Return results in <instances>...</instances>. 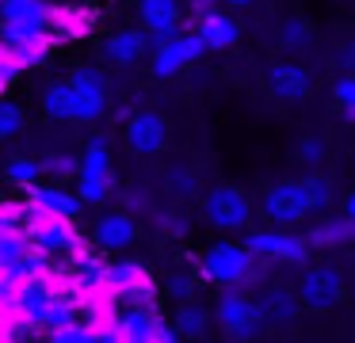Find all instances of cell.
Instances as JSON below:
<instances>
[{"instance_id":"1","label":"cell","mask_w":355,"mask_h":343,"mask_svg":"<svg viewBox=\"0 0 355 343\" xmlns=\"http://www.w3.org/2000/svg\"><path fill=\"white\" fill-rule=\"evenodd\" d=\"M199 271L207 282H218V286H248V282H260L263 267L245 252V244L218 240L202 252Z\"/></svg>"},{"instance_id":"2","label":"cell","mask_w":355,"mask_h":343,"mask_svg":"<svg viewBox=\"0 0 355 343\" xmlns=\"http://www.w3.org/2000/svg\"><path fill=\"white\" fill-rule=\"evenodd\" d=\"M115 191V168H111V145L107 137H92L77 168V198L85 206H103Z\"/></svg>"},{"instance_id":"3","label":"cell","mask_w":355,"mask_h":343,"mask_svg":"<svg viewBox=\"0 0 355 343\" xmlns=\"http://www.w3.org/2000/svg\"><path fill=\"white\" fill-rule=\"evenodd\" d=\"M241 244H245V252L256 263H283V267H306L309 263L306 236L286 233V229H256Z\"/></svg>"},{"instance_id":"4","label":"cell","mask_w":355,"mask_h":343,"mask_svg":"<svg viewBox=\"0 0 355 343\" xmlns=\"http://www.w3.org/2000/svg\"><path fill=\"white\" fill-rule=\"evenodd\" d=\"M214 320L230 335V343H248L263 328L256 301L245 294V286H222V297L214 301Z\"/></svg>"},{"instance_id":"5","label":"cell","mask_w":355,"mask_h":343,"mask_svg":"<svg viewBox=\"0 0 355 343\" xmlns=\"http://www.w3.org/2000/svg\"><path fill=\"white\" fill-rule=\"evenodd\" d=\"M298 305L309 313H332L347 294V282H344V271L329 263H317V267H306L302 271V282H298Z\"/></svg>"},{"instance_id":"6","label":"cell","mask_w":355,"mask_h":343,"mask_svg":"<svg viewBox=\"0 0 355 343\" xmlns=\"http://www.w3.org/2000/svg\"><path fill=\"white\" fill-rule=\"evenodd\" d=\"M202 218H207V225L222 229V233H237V229H245L252 221V202H248V195L241 187L218 183L202 198Z\"/></svg>"},{"instance_id":"7","label":"cell","mask_w":355,"mask_h":343,"mask_svg":"<svg viewBox=\"0 0 355 343\" xmlns=\"http://www.w3.org/2000/svg\"><path fill=\"white\" fill-rule=\"evenodd\" d=\"M202 53H207L202 38L195 35V30L180 27L168 42H161V46H153V50H149V73H153L157 80H172V76H180L187 65L202 61Z\"/></svg>"},{"instance_id":"8","label":"cell","mask_w":355,"mask_h":343,"mask_svg":"<svg viewBox=\"0 0 355 343\" xmlns=\"http://www.w3.org/2000/svg\"><path fill=\"white\" fill-rule=\"evenodd\" d=\"M24 236H27V248L46 252L50 259H54V256H77L80 248H88V240L77 233V229H73V221H65V218L27 221Z\"/></svg>"},{"instance_id":"9","label":"cell","mask_w":355,"mask_h":343,"mask_svg":"<svg viewBox=\"0 0 355 343\" xmlns=\"http://www.w3.org/2000/svg\"><path fill=\"white\" fill-rule=\"evenodd\" d=\"M0 50L8 53L19 69H39L46 65L50 50H54V38L46 30H35V27H19V23H0Z\"/></svg>"},{"instance_id":"10","label":"cell","mask_w":355,"mask_h":343,"mask_svg":"<svg viewBox=\"0 0 355 343\" xmlns=\"http://www.w3.org/2000/svg\"><path fill=\"white\" fill-rule=\"evenodd\" d=\"M260 206H263V218H268L271 225H279V229L302 225V221L313 213L302 179H283V183H275V187H268V195H263Z\"/></svg>"},{"instance_id":"11","label":"cell","mask_w":355,"mask_h":343,"mask_svg":"<svg viewBox=\"0 0 355 343\" xmlns=\"http://www.w3.org/2000/svg\"><path fill=\"white\" fill-rule=\"evenodd\" d=\"M73 88V122H96L107 114V76L96 69H77L69 76Z\"/></svg>"},{"instance_id":"12","label":"cell","mask_w":355,"mask_h":343,"mask_svg":"<svg viewBox=\"0 0 355 343\" xmlns=\"http://www.w3.org/2000/svg\"><path fill=\"white\" fill-rule=\"evenodd\" d=\"M96 4H80V0H54V12H50V38L54 46L62 42H77L88 38L96 30Z\"/></svg>"},{"instance_id":"13","label":"cell","mask_w":355,"mask_h":343,"mask_svg":"<svg viewBox=\"0 0 355 343\" xmlns=\"http://www.w3.org/2000/svg\"><path fill=\"white\" fill-rule=\"evenodd\" d=\"M313 69L302 61H275L268 69V91L279 103H306L313 96Z\"/></svg>"},{"instance_id":"14","label":"cell","mask_w":355,"mask_h":343,"mask_svg":"<svg viewBox=\"0 0 355 343\" xmlns=\"http://www.w3.org/2000/svg\"><path fill=\"white\" fill-rule=\"evenodd\" d=\"M126 145L138 157H157L168 145V122L161 111H134L126 118Z\"/></svg>"},{"instance_id":"15","label":"cell","mask_w":355,"mask_h":343,"mask_svg":"<svg viewBox=\"0 0 355 343\" xmlns=\"http://www.w3.org/2000/svg\"><path fill=\"white\" fill-rule=\"evenodd\" d=\"M180 15H184L180 0H138V19H141V27H146L149 50L161 46V42H168V38L176 35Z\"/></svg>"},{"instance_id":"16","label":"cell","mask_w":355,"mask_h":343,"mask_svg":"<svg viewBox=\"0 0 355 343\" xmlns=\"http://www.w3.org/2000/svg\"><path fill=\"white\" fill-rule=\"evenodd\" d=\"M191 30L202 38V46L214 50V53L233 50V46L241 42V23H237V15L225 12V8H210V12H202Z\"/></svg>"},{"instance_id":"17","label":"cell","mask_w":355,"mask_h":343,"mask_svg":"<svg viewBox=\"0 0 355 343\" xmlns=\"http://www.w3.org/2000/svg\"><path fill=\"white\" fill-rule=\"evenodd\" d=\"M134 240H138V221H134L126 210L103 213V218L96 221V229H92V248L96 252H126Z\"/></svg>"},{"instance_id":"18","label":"cell","mask_w":355,"mask_h":343,"mask_svg":"<svg viewBox=\"0 0 355 343\" xmlns=\"http://www.w3.org/2000/svg\"><path fill=\"white\" fill-rule=\"evenodd\" d=\"M50 294H54V279L42 274V279H27L19 282L16 290V301H12V313L27 324L42 328V317H46V305H50Z\"/></svg>"},{"instance_id":"19","label":"cell","mask_w":355,"mask_h":343,"mask_svg":"<svg viewBox=\"0 0 355 343\" xmlns=\"http://www.w3.org/2000/svg\"><path fill=\"white\" fill-rule=\"evenodd\" d=\"M252 301H256V313H260V324H268V328H291L302 313L298 294H294V290H283V286L263 290Z\"/></svg>"},{"instance_id":"20","label":"cell","mask_w":355,"mask_h":343,"mask_svg":"<svg viewBox=\"0 0 355 343\" xmlns=\"http://www.w3.org/2000/svg\"><path fill=\"white\" fill-rule=\"evenodd\" d=\"M27 191V202H35L46 218H65V221H77L85 213V202H80L73 191H62V187H50V183H31Z\"/></svg>"},{"instance_id":"21","label":"cell","mask_w":355,"mask_h":343,"mask_svg":"<svg viewBox=\"0 0 355 343\" xmlns=\"http://www.w3.org/2000/svg\"><path fill=\"white\" fill-rule=\"evenodd\" d=\"M50 12L54 0H0V23H19L50 35Z\"/></svg>"},{"instance_id":"22","label":"cell","mask_w":355,"mask_h":343,"mask_svg":"<svg viewBox=\"0 0 355 343\" xmlns=\"http://www.w3.org/2000/svg\"><path fill=\"white\" fill-rule=\"evenodd\" d=\"M103 53H107V61H115L119 69H130V65H138V61L149 53L146 30H134V27H123V30H115V35H111L107 42H103Z\"/></svg>"},{"instance_id":"23","label":"cell","mask_w":355,"mask_h":343,"mask_svg":"<svg viewBox=\"0 0 355 343\" xmlns=\"http://www.w3.org/2000/svg\"><path fill=\"white\" fill-rule=\"evenodd\" d=\"M355 240V225L344 218V213H336V218H321L317 225H309V233H306V244H309V252L313 248H344V244H352Z\"/></svg>"},{"instance_id":"24","label":"cell","mask_w":355,"mask_h":343,"mask_svg":"<svg viewBox=\"0 0 355 343\" xmlns=\"http://www.w3.org/2000/svg\"><path fill=\"white\" fill-rule=\"evenodd\" d=\"M313 38H317L313 23L302 19V15H286L283 27H279V46H283L286 53H302V50H309V46H313Z\"/></svg>"},{"instance_id":"25","label":"cell","mask_w":355,"mask_h":343,"mask_svg":"<svg viewBox=\"0 0 355 343\" xmlns=\"http://www.w3.org/2000/svg\"><path fill=\"white\" fill-rule=\"evenodd\" d=\"M42 114L50 122H73V88L69 80H58L42 91Z\"/></svg>"},{"instance_id":"26","label":"cell","mask_w":355,"mask_h":343,"mask_svg":"<svg viewBox=\"0 0 355 343\" xmlns=\"http://www.w3.org/2000/svg\"><path fill=\"white\" fill-rule=\"evenodd\" d=\"M172 328L180 332V340H199V335H207L210 328V313L202 309V305L195 301H184L176 313V320H172Z\"/></svg>"},{"instance_id":"27","label":"cell","mask_w":355,"mask_h":343,"mask_svg":"<svg viewBox=\"0 0 355 343\" xmlns=\"http://www.w3.org/2000/svg\"><path fill=\"white\" fill-rule=\"evenodd\" d=\"M24 252H27L24 229H0V274L12 271V267L24 259Z\"/></svg>"},{"instance_id":"28","label":"cell","mask_w":355,"mask_h":343,"mask_svg":"<svg viewBox=\"0 0 355 343\" xmlns=\"http://www.w3.org/2000/svg\"><path fill=\"white\" fill-rule=\"evenodd\" d=\"M329 91H332V103H336L340 118L355 122V73H340Z\"/></svg>"},{"instance_id":"29","label":"cell","mask_w":355,"mask_h":343,"mask_svg":"<svg viewBox=\"0 0 355 343\" xmlns=\"http://www.w3.org/2000/svg\"><path fill=\"white\" fill-rule=\"evenodd\" d=\"M4 175H8L16 187H31V183H39L42 175V160H31V157H16L4 164Z\"/></svg>"},{"instance_id":"30","label":"cell","mask_w":355,"mask_h":343,"mask_svg":"<svg viewBox=\"0 0 355 343\" xmlns=\"http://www.w3.org/2000/svg\"><path fill=\"white\" fill-rule=\"evenodd\" d=\"M50 256L46 252H35V248H27L24 252V259H19L16 267H12V274H16L19 282H27V279H42V274H50Z\"/></svg>"},{"instance_id":"31","label":"cell","mask_w":355,"mask_h":343,"mask_svg":"<svg viewBox=\"0 0 355 343\" xmlns=\"http://www.w3.org/2000/svg\"><path fill=\"white\" fill-rule=\"evenodd\" d=\"M164 183H168V191H172L176 198H191L195 191H199V179H195V172H191V168H184V164L168 168V172H164Z\"/></svg>"},{"instance_id":"32","label":"cell","mask_w":355,"mask_h":343,"mask_svg":"<svg viewBox=\"0 0 355 343\" xmlns=\"http://www.w3.org/2000/svg\"><path fill=\"white\" fill-rule=\"evenodd\" d=\"M302 187H306V195H309L313 213L317 210H329V206H332V183L324 179V175H306V179H302Z\"/></svg>"},{"instance_id":"33","label":"cell","mask_w":355,"mask_h":343,"mask_svg":"<svg viewBox=\"0 0 355 343\" xmlns=\"http://www.w3.org/2000/svg\"><path fill=\"white\" fill-rule=\"evenodd\" d=\"M46 343H96V335L85 320H73V324H65V328H54Z\"/></svg>"},{"instance_id":"34","label":"cell","mask_w":355,"mask_h":343,"mask_svg":"<svg viewBox=\"0 0 355 343\" xmlns=\"http://www.w3.org/2000/svg\"><path fill=\"white\" fill-rule=\"evenodd\" d=\"M77 168H80V160L73 157V152H50V157L42 160V172L58 175V179H73V175H77Z\"/></svg>"},{"instance_id":"35","label":"cell","mask_w":355,"mask_h":343,"mask_svg":"<svg viewBox=\"0 0 355 343\" xmlns=\"http://www.w3.org/2000/svg\"><path fill=\"white\" fill-rule=\"evenodd\" d=\"M19 130H24V107L0 99V137H16Z\"/></svg>"},{"instance_id":"36","label":"cell","mask_w":355,"mask_h":343,"mask_svg":"<svg viewBox=\"0 0 355 343\" xmlns=\"http://www.w3.org/2000/svg\"><path fill=\"white\" fill-rule=\"evenodd\" d=\"M298 160H302V164H309V168L321 164V160H324V141H321V137H313V134L302 137V141H298Z\"/></svg>"},{"instance_id":"37","label":"cell","mask_w":355,"mask_h":343,"mask_svg":"<svg viewBox=\"0 0 355 343\" xmlns=\"http://www.w3.org/2000/svg\"><path fill=\"white\" fill-rule=\"evenodd\" d=\"M168 297H176L180 305L191 301V297H195V279H191V274H184V271L172 274V279H168Z\"/></svg>"},{"instance_id":"38","label":"cell","mask_w":355,"mask_h":343,"mask_svg":"<svg viewBox=\"0 0 355 343\" xmlns=\"http://www.w3.org/2000/svg\"><path fill=\"white\" fill-rule=\"evenodd\" d=\"M332 65L340 73H355V38H344V42L332 50Z\"/></svg>"},{"instance_id":"39","label":"cell","mask_w":355,"mask_h":343,"mask_svg":"<svg viewBox=\"0 0 355 343\" xmlns=\"http://www.w3.org/2000/svg\"><path fill=\"white\" fill-rule=\"evenodd\" d=\"M19 76H24V69H19V65H16V61H12V58H8V53L0 50V88L8 91V88H12V84H16V80H19Z\"/></svg>"},{"instance_id":"40","label":"cell","mask_w":355,"mask_h":343,"mask_svg":"<svg viewBox=\"0 0 355 343\" xmlns=\"http://www.w3.org/2000/svg\"><path fill=\"white\" fill-rule=\"evenodd\" d=\"M149 343H180V332L161 317V313H157V320H153V340H149Z\"/></svg>"},{"instance_id":"41","label":"cell","mask_w":355,"mask_h":343,"mask_svg":"<svg viewBox=\"0 0 355 343\" xmlns=\"http://www.w3.org/2000/svg\"><path fill=\"white\" fill-rule=\"evenodd\" d=\"M157 225L164 229V233H184V218H172V213H157Z\"/></svg>"},{"instance_id":"42","label":"cell","mask_w":355,"mask_h":343,"mask_svg":"<svg viewBox=\"0 0 355 343\" xmlns=\"http://www.w3.org/2000/svg\"><path fill=\"white\" fill-rule=\"evenodd\" d=\"M218 4H222L225 12H245V8H252L256 0H218Z\"/></svg>"},{"instance_id":"43","label":"cell","mask_w":355,"mask_h":343,"mask_svg":"<svg viewBox=\"0 0 355 343\" xmlns=\"http://www.w3.org/2000/svg\"><path fill=\"white\" fill-rule=\"evenodd\" d=\"M344 218L355 225V191H347V198H344Z\"/></svg>"},{"instance_id":"44","label":"cell","mask_w":355,"mask_h":343,"mask_svg":"<svg viewBox=\"0 0 355 343\" xmlns=\"http://www.w3.org/2000/svg\"><path fill=\"white\" fill-rule=\"evenodd\" d=\"M126 202H130V206H146V191H130V195H126Z\"/></svg>"},{"instance_id":"45","label":"cell","mask_w":355,"mask_h":343,"mask_svg":"<svg viewBox=\"0 0 355 343\" xmlns=\"http://www.w3.org/2000/svg\"><path fill=\"white\" fill-rule=\"evenodd\" d=\"M0 99H4V88H0Z\"/></svg>"}]
</instances>
